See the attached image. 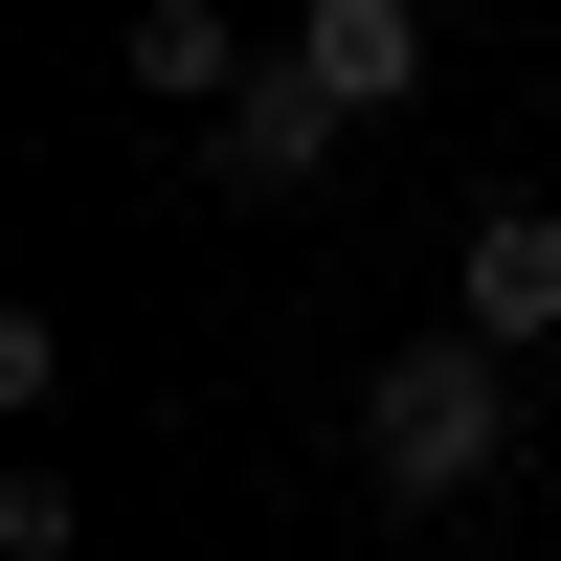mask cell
Returning a JSON list of instances; mask_svg holds the SVG:
<instances>
[{
    "mask_svg": "<svg viewBox=\"0 0 561 561\" xmlns=\"http://www.w3.org/2000/svg\"><path fill=\"white\" fill-rule=\"evenodd\" d=\"M359 472H382V517H472V494L517 472V359L494 337H404L382 382H359Z\"/></svg>",
    "mask_w": 561,
    "mask_h": 561,
    "instance_id": "1",
    "label": "cell"
},
{
    "mask_svg": "<svg viewBox=\"0 0 561 561\" xmlns=\"http://www.w3.org/2000/svg\"><path fill=\"white\" fill-rule=\"evenodd\" d=\"M337 135H359V113H337V90L293 68V45H270V68H248V90L203 113V180H225V203H314V158H337Z\"/></svg>",
    "mask_w": 561,
    "mask_h": 561,
    "instance_id": "2",
    "label": "cell"
},
{
    "mask_svg": "<svg viewBox=\"0 0 561 561\" xmlns=\"http://www.w3.org/2000/svg\"><path fill=\"white\" fill-rule=\"evenodd\" d=\"M449 337H561V203H472V248H449Z\"/></svg>",
    "mask_w": 561,
    "mask_h": 561,
    "instance_id": "3",
    "label": "cell"
},
{
    "mask_svg": "<svg viewBox=\"0 0 561 561\" xmlns=\"http://www.w3.org/2000/svg\"><path fill=\"white\" fill-rule=\"evenodd\" d=\"M293 68L337 90V113H404V90H427V0H293Z\"/></svg>",
    "mask_w": 561,
    "mask_h": 561,
    "instance_id": "4",
    "label": "cell"
},
{
    "mask_svg": "<svg viewBox=\"0 0 561 561\" xmlns=\"http://www.w3.org/2000/svg\"><path fill=\"white\" fill-rule=\"evenodd\" d=\"M248 68L270 45H225V0H135V90H158V113H225Z\"/></svg>",
    "mask_w": 561,
    "mask_h": 561,
    "instance_id": "5",
    "label": "cell"
}]
</instances>
